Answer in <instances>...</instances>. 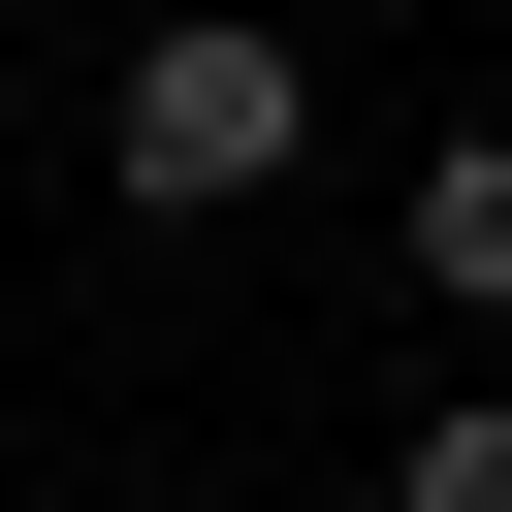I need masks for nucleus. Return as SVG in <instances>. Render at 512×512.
I'll list each match as a JSON object with an SVG mask.
<instances>
[{
	"mask_svg": "<svg viewBox=\"0 0 512 512\" xmlns=\"http://www.w3.org/2000/svg\"><path fill=\"white\" fill-rule=\"evenodd\" d=\"M96 160H128V224H256V192L320 160V64L192 0V32H128V96H96Z\"/></svg>",
	"mask_w": 512,
	"mask_h": 512,
	"instance_id": "1",
	"label": "nucleus"
},
{
	"mask_svg": "<svg viewBox=\"0 0 512 512\" xmlns=\"http://www.w3.org/2000/svg\"><path fill=\"white\" fill-rule=\"evenodd\" d=\"M384 256H416V288H448V320H512V128H448V160H416V224H384Z\"/></svg>",
	"mask_w": 512,
	"mask_h": 512,
	"instance_id": "2",
	"label": "nucleus"
},
{
	"mask_svg": "<svg viewBox=\"0 0 512 512\" xmlns=\"http://www.w3.org/2000/svg\"><path fill=\"white\" fill-rule=\"evenodd\" d=\"M384 512H512V384H448V416L384 448Z\"/></svg>",
	"mask_w": 512,
	"mask_h": 512,
	"instance_id": "3",
	"label": "nucleus"
}]
</instances>
